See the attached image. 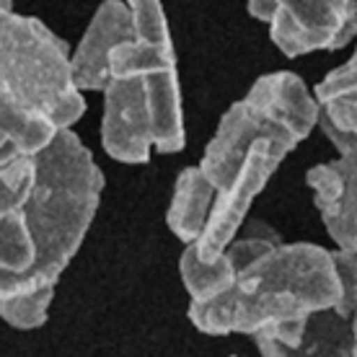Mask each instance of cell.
Returning <instances> with one entry per match:
<instances>
[{"label": "cell", "mask_w": 357, "mask_h": 357, "mask_svg": "<svg viewBox=\"0 0 357 357\" xmlns=\"http://www.w3.org/2000/svg\"><path fill=\"white\" fill-rule=\"evenodd\" d=\"M236 280L207 301H189V321L202 334H246L298 321L340 301V277L329 249L285 243L272 228L251 223L243 238L225 246Z\"/></svg>", "instance_id": "obj_1"}, {"label": "cell", "mask_w": 357, "mask_h": 357, "mask_svg": "<svg viewBox=\"0 0 357 357\" xmlns=\"http://www.w3.org/2000/svg\"><path fill=\"white\" fill-rule=\"evenodd\" d=\"M86 112L65 39L34 16L0 8V130L21 153H39Z\"/></svg>", "instance_id": "obj_2"}, {"label": "cell", "mask_w": 357, "mask_h": 357, "mask_svg": "<svg viewBox=\"0 0 357 357\" xmlns=\"http://www.w3.org/2000/svg\"><path fill=\"white\" fill-rule=\"evenodd\" d=\"M104 174L83 140L65 127L39 151V176L26 202V220L36 241L34 287L57 285L65 267L81 251L96 218Z\"/></svg>", "instance_id": "obj_3"}, {"label": "cell", "mask_w": 357, "mask_h": 357, "mask_svg": "<svg viewBox=\"0 0 357 357\" xmlns=\"http://www.w3.org/2000/svg\"><path fill=\"white\" fill-rule=\"evenodd\" d=\"M319 101L301 75L287 70L267 73L220 116L199 169L215 189H223L261 135H285L295 143H303L319 127Z\"/></svg>", "instance_id": "obj_4"}, {"label": "cell", "mask_w": 357, "mask_h": 357, "mask_svg": "<svg viewBox=\"0 0 357 357\" xmlns=\"http://www.w3.org/2000/svg\"><path fill=\"white\" fill-rule=\"evenodd\" d=\"M135 36L109 52V73L135 70L143 75L153 122V145L161 153H178L187 145L184 109L169 18L161 0H127Z\"/></svg>", "instance_id": "obj_5"}, {"label": "cell", "mask_w": 357, "mask_h": 357, "mask_svg": "<svg viewBox=\"0 0 357 357\" xmlns=\"http://www.w3.org/2000/svg\"><path fill=\"white\" fill-rule=\"evenodd\" d=\"M249 16L269 24L285 57L331 52L355 42L357 0H246Z\"/></svg>", "instance_id": "obj_6"}, {"label": "cell", "mask_w": 357, "mask_h": 357, "mask_svg": "<svg viewBox=\"0 0 357 357\" xmlns=\"http://www.w3.org/2000/svg\"><path fill=\"white\" fill-rule=\"evenodd\" d=\"M295 148L298 143L285 135H261L259 140L251 145V151L246 153V158L233 174V178L215 195L205 231L195 241V251L199 259L213 261L215 257L223 254L225 246L241 231L254 199L261 195V189L275 176L280 163L285 161L287 153Z\"/></svg>", "instance_id": "obj_7"}, {"label": "cell", "mask_w": 357, "mask_h": 357, "mask_svg": "<svg viewBox=\"0 0 357 357\" xmlns=\"http://www.w3.org/2000/svg\"><path fill=\"white\" fill-rule=\"evenodd\" d=\"M319 127L337 148V158L313 166L305 181L329 238L340 249L357 251V135H347L319 114Z\"/></svg>", "instance_id": "obj_8"}, {"label": "cell", "mask_w": 357, "mask_h": 357, "mask_svg": "<svg viewBox=\"0 0 357 357\" xmlns=\"http://www.w3.org/2000/svg\"><path fill=\"white\" fill-rule=\"evenodd\" d=\"M101 145L109 158L130 166L151 161L153 122L143 75L135 70H112L104 86Z\"/></svg>", "instance_id": "obj_9"}, {"label": "cell", "mask_w": 357, "mask_h": 357, "mask_svg": "<svg viewBox=\"0 0 357 357\" xmlns=\"http://www.w3.org/2000/svg\"><path fill=\"white\" fill-rule=\"evenodd\" d=\"M132 36L135 26L127 0H104L81 36V45L70 52L75 86L81 91H104L109 81V52Z\"/></svg>", "instance_id": "obj_10"}, {"label": "cell", "mask_w": 357, "mask_h": 357, "mask_svg": "<svg viewBox=\"0 0 357 357\" xmlns=\"http://www.w3.org/2000/svg\"><path fill=\"white\" fill-rule=\"evenodd\" d=\"M218 189L199 166H187L178 174L171 197L166 225L181 243H195L207 225Z\"/></svg>", "instance_id": "obj_11"}, {"label": "cell", "mask_w": 357, "mask_h": 357, "mask_svg": "<svg viewBox=\"0 0 357 357\" xmlns=\"http://www.w3.org/2000/svg\"><path fill=\"white\" fill-rule=\"evenodd\" d=\"M313 96L329 125L347 135H357V50L347 63L331 70L316 86Z\"/></svg>", "instance_id": "obj_12"}, {"label": "cell", "mask_w": 357, "mask_h": 357, "mask_svg": "<svg viewBox=\"0 0 357 357\" xmlns=\"http://www.w3.org/2000/svg\"><path fill=\"white\" fill-rule=\"evenodd\" d=\"M178 275L187 287L189 301H207L233 285L236 267L225 251L213 261H205L197 257L195 243H184V254L178 259Z\"/></svg>", "instance_id": "obj_13"}, {"label": "cell", "mask_w": 357, "mask_h": 357, "mask_svg": "<svg viewBox=\"0 0 357 357\" xmlns=\"http://www.w3.org/2000/svg\"><path fill=\"white\" fill-rule=\"evenodd\" d=\"M298 355H355L352 319L337 313L334 308L313 311L305 319Z\"/></svg>", "instance_id": "obj_14"}, {"label": "cell", "mask_w": 357, "mask_h": 357, "mask_svg": "<svg viewBox=\"0 0 357 357\" xmlns=\"http://www.w3.org/2000/svg\"><path fill=\"white\" fill-rule=\"evenodd\" d=\"M39 176V153H16L0 161V220L26 207Z\"/></svg>", "instance_id": "obj_15"}, {"label": "cell", "mask_w": 357, "mask_h": 357, "mask_svg": "<svg viewBox=\"0 0 357 357\" xmlns=\"http://www.w3.org/2000/svg\"><path fill=\"white\" fill-rule=\"evenodd\" d=\"M54 301V285H39L34 290L0 295V319L21 331L39 329L47 324L50 305Z\"/></svg>", "instance_id": "obj_16"}, {"label": "cell", "mask_w": 357, "mask_h": 357, "mask_svg": "<svg viewBox=\"0 0 357 357\" xmlns=\"http://www.w3.org/2000/svg\"><path fill=\"white\" fill-rule=\"evenodd\" d=\"M334 257V267H337V277H340V301L334 305V311L352 319V313L357 308V251L337 249L331 251Z\"/></svg>", "instance_id": "obj_17"}, {"label": "cell", "mask_w": 357, "mask_h": 357, "mask_svg": "<svg viewBox=\"0 0 357 357\" xmlns=\"http://www.w3.org/2000/svg\"><path fill=\"white\" fill-rule=\"evenodd\" d=\"M16 153H21L16 148V145L8 140V135L0 130V161H6V158H10V155H16Z\"/></svg>", "instance_id": "obj_18"}, {"label": "cell", "mask_w": 357, "mask_h": 357, "mask_svg": "<svg viewBox=\"0 0 357 357\" xmlns=\"http://www.w3.org/2000/svg\"><path fill=\"white\" fill-rule=\"evenodd\" d=\"M352 334H355V355H357V308L352 313Z\"/></svg>", "instance_id": "obj_19"}, {"label": "cell", "mask_w": 357, "mask_h": 357, "mask_svg": "<svg viewBox=\"0 0 357 357\" xmlns=\"http://www.w3.org/2000/svg\"><path fill=\"white\" fill-rule=\"evenodd\" d=\"M0 8H13V0H0Z\"/></svg>", "instance_id": "obj_20"}, {"label": "cell", "mask_w": 357, "mask_h": 357, "mask_svg": "<svg viewBox=\"0 0 357 357\" xmlns=\"http://www.w3.org/2000/svg\"><path fill=\"white\" fill-rule=\"evenodd\" d=\"M355 42H357V29H355ZM355 50H357V45H355Z\"/></svg>", "instance_id": "obj_21"}]
</instances>
